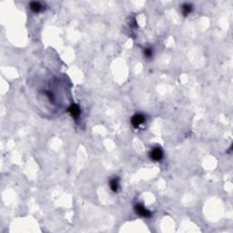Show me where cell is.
<instances>
[{
  "mask_svg": "<svg viewBox=\"0 0 233 233\" xmlns=\"http://www.w3.org/2000/svg\"><path fill=\"white\" fill-rule=\"evenodd\" d=\"M145 121V117L142 114H136L132 117L131 124L134 127H138Z\"/></svg>",
  "mask_w": 233,
  "mask_h": 233,
  "instance_id": "cell-1",
  "label": "cell"
},
{
  "mask_svg": "<svg viewBox=\"0 0 233 233\" xmlns=\"http://www.w3.org/2000/svg\"><path fill=\"white\" fill-rule=\"evenodd\" d=\"M135 211L141 217H144V218H148V217H150V211H148L147 208H145L141 204H137L135 206Z\"/></svg>",
  "mask_w": 233,
  "mask_h": 233,
  "instance_id": "cell-2",
  "label": "cell"
},
{
  "mask_svg": "<svg viewBox=\"0 0 233 233\" xmlns=\"http://www.w3.org/2000/svg\"><path fill=\"white\" fill-rule=\"evenodd\" d=\"M163 158V151L159 148H155L152 151L150 152V158L155 161H159Z\"/></svg>",
  "mask_w": 233,
  "mask_h": 233,
  "instance_id": "cell-3",
  "label": "cell"
},
{
  "mask_svg": "<svg viewBox=\"0 0 233 233\" xmlns=\"http://www.w3.org/2000/svg\"><path fill=\"white\" fill-rule=\"evenodd\" d=\"M68 111H69V113H70V115L73 117L74 119H77L79 114H80V109H79L77 105H76V104L71 105L70 108L68 109Z\"/></svg>",
  "mask_w": 233,
  "mask_h": 233,
  "instance_id": "cell-4",
  "label": "cell"
},
{
  "mask_svg": "<svg viewBox=\"0 0 233 233\" xmlns=\"http://www.w3.org/2000/svg\"><path fill=\"white\" fill-rule=\"evenodd\" d=\"M30 8H31V10L34 11V12H39V11L42 9V6L38 2H31L30 3Z\"/></svg>",
  "mask_w": 233,
  "mask_h": 233,
  "instance_id": "cell-5",
  "label": "cell"
},
{
  "mask_svg": "<svg viewBox=\"0 0 233 233\" xmlns=\"http://www.w3.org/2000/svg\"><path fill=\"white\" fill-rule=\"evenodd\" d=\"M110 188L114 192H117L119 190V179H113L110 181Z\"/></svg>",
  "mask_w": 233,
  "mask_h": 233,
  "instance_id": "cell-6",
  "label": "cell"
},
{
  "mask_svg": "<svg viewBox=\"0 0 233 233\" xmlns=\"http://www.w3.org/2000/svg\"><path fill=\"white\" fill-rule=\"evenodd\" d=\"M192 10V6L190 5V4H184L182 6V11L184 15H189Z\"/></svg>",
  "mask_w": 233,
  "mask_h": 233,
  "instance_id": "cell-7",
  "label": "cell"
},
{
  "mask_svg": "<svg viewBox=\"0 0 233 233\" xmlns=\"http://www.w3.org/2000/svg\"><path fill=\"white\" fill-rule=\"evenodd\" d=\"M144 54H145V56H148V57L151 56V55H152V49H151V48H146V49L144 50Z\"/></svg>",
  "mask_w": 233,
  "mask_h": 233,
  "instance_id": "cell-8",
  "label": "cell"
}]
</instances>
